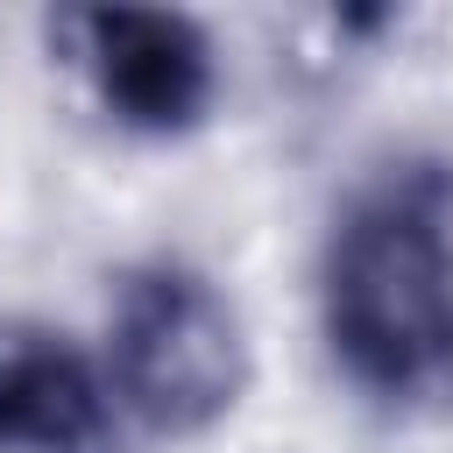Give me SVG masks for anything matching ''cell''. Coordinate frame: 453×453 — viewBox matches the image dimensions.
I'll list each match as a JSON object with an SVG mask.
<instances>
[{
	"label": "cell",
	"mask_w": 453,
	"mask_h": 453,
	"mask_svg": "<svg viewBox=\"0 0 453 453\" xmlns=\"http://www.w3.org/2000/svg\"><path fill=\"white\" fill-rule=\"evenodd\" d=\"M326 340L382 403L453 361V163L403 156L347 198L326 241Z\"/></svg>",
	"instance_id": "obj_1"
},
{
	"label": "cell",
	"mask_w": 453,
	"mask_h": 453,
	"mask_svg": "<svg viewBox=\"0 0 453 453\" xmlns=\"http://www.w3.org/2000/svg\"><path fill=\"white\" fill-rule=\"evenodd\" d=\"M113 389L149 432H205L234 411L248 382V347L234 304L191 262H142L113 297Z\"/></svg>",
	"instance_id": "obj_2"
},
{
	"label": "cell",
	"mask_w": 453,
	"mask_h": 453,
	"mask_svg": "<svg viewBox=\"0 0 453 453\" xmlns=\"http://www.w3.org/2000/svg\"><path fill=\"white\" fill-rule=\"evenodd\" d=\"M78 64L92 71L106 113L134 134H184L212 106V42L170 7H85L71 14Z\"/></svg>",
	"instance_id": "obj_3"
},
{
	"label": "cell",
	"mask_w": 453,
	"mask_h": 453,
	"mask_svg": "<svg viewBox=\"0 0 453 453\" xmlns=\"http://www.w3.org/2000/svg\"><path fill=\"white\" fill-rule=\"evenodd\" d=\"M106 382L92 361L28 319H0V446L14 453H99L106 446Z\"/></svg>",
	"instance_id": "obj_4"
}]
</instances>
